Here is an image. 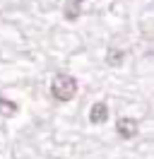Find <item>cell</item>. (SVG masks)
<instances>
[{
	"label": "cell",
	"mask_w": 154,
	"mask_h": 159,
	"mask_svg": "<svg viewBox=\"0 0 154 159\" xmlns=\"http://www.w3.org/2000/svg\"><path fill=\"white\" fill-rule=\"evenodd\" d=\"M116 130H118V135L123 140H130V138H135V133H137V120L135 118H120L116 123Z\"/></svg>",
	"instance_id": "cell-2"
},
{
	"label": "cell",
	"mask_w": 154,
	"mask_h": 159,
	"mask_svg": "<svg viewBox=\"0 0 154 159\" xmlns=\"http://www.w3.org/2000/svg\"><path fill=\"white\" fill-rule=\"evenodd\" d=\"M51 94L58 101H70L77 94V80L72 75H56L51 82Z\"/></svg>",
	"instance_id": "cell-1"
},
{
	"label": "cell",
	"mask_w": 154,
	"mask_h": 159,
	"mask_svg": "<svg viewBox=\"0 0 154 159\" xmlns=\"http://www.w3.org/2000/svg\"><path fill=\"white\" fill-rule=\"evenodd\" d=\"M106 60H108V65H120V60H123V51L111 48V51H108V56H106Z\"/></svg>",
	"instance_id": "cell-5"
},
{
	"label": "cell",
	"mask_w": 154,
	"mask_h": 159,
	"mask_svg": "<svg viewBox=\"0 0 154 159\" xmlns=\"http://www.w3.org/2000/svg\"><path fill=\"white\" fill-rule=\"evenodd\" d=\"M17 111V104L10 99H0V113H5V116H12Z\"/></svg>",
	"instance_id": "cell-4"
},
{
	"label": "cell",
	"mask_w": 154,
	"mask_h": 159,
	"mask_svg": "<svg viewBox=\"0 0 154 159\" xmlns=\"http://www.w3.org/2000/svg\"><path fill=\"white\" fill-rule=\"evenodd\" d=\"M106 118H108V109H106V104L96 101L94 106H92V111H89V120H92V123H106Z\"/></svg>",
	"instance_id": "cell-3"
},
{
	"label": "cell",
	"mask_w": 154,
	"mask_h": 159,
	"mask_svg": "<svg viewBox=\"0 0 154 159\" xmlns=\"http://www.w3.org/2000/svg\"><path fill=\"white\" fill-rule=\"evenodd\" d=\"M67 17H70V20H72V17H77V15H79V10H75V7H72V5H70V7H67Z\"/></svg>",
	"instance_id": "cell-6"
}]
</instances>
